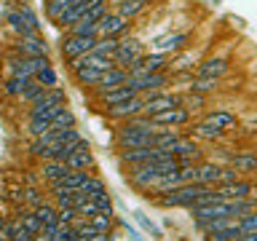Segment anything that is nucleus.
<instances>
[{
  "instance_id": "nucleus-48",
  "label": "nucleus",
  "mask_w": 257,
  "mask_h": 241,
  "mask_svg": "<svg viewBox=\"0 0 257 241\" xmlns=\"http://www.w3.org/2000/svg\"><path fill=\"white\" fill-rule=\"evenodd\" d=\"M241 238H244V241H257V230H252V233H244Z\"/></svg>"
},
{
  "instance_id": "nucleus-2",
  "label": "nucleus",
  "mask_w": 257,
  "mask_h": 241,
  "mask_svg": "<svg viewBox=\"0 0 257 241\" xmlns=\"http://www.w3.org/2000/svg\"><path fill=\"white\" fill-rule=\"evenodd\" d=\"M209 190V185H198V182H188V185H180V188H174V190H166V193H161V196L153 198V204L156 206H182V209H188L193 206L196 201L204 196V193Z\"/></svg>"
},
{
  "instance_id": "nucleus-31",
  "label": "nucleus",
  "mask_w": 257,
  "mask_h": 241,
  "mask_svg": "<svg viewBox=\"0 0 257 241\" xmlns=\"http://www.w3.org/2000/svg\"><path fill=\"white\" fill-rule=\"evenodd\" d=\"M180 107H185V110L193 115V112H198L201 107H206V96H204V94H193V91H182Z\"/></svg>"
},
{
  "instance_id": "nucleus-3",
  "label": "nucleus",
  "mask_w": 257,
  "mask_h": 241,
  "mask_svg": "<svg viewBox=\"0 0 257 241\" xmlns=\"http://www.w3.org/2000/svg\"><path fill=\"white\" fill-rule=\"evenodd\" d=\"M94 46H96V35H70V32H64L59 40V51L67 62H72L80 54L94 51Z\"/></svg>"
},
{
  "instance_id": "nucleus-30",
  "label": "nucleus",
  "mask_w": 257,
  "mask_h": 241,
  "mask_svg": "<svg viewBox=\"0 0 257 241\" xmlns=\"http://www.w3.org/2000/svg\"><path fill=\"white\" fill-rule=\"evenodd\" d=\"M32 83V78H6L3 80V94L11 96V99H19V94Z\"/></svg>"
},
{
  "instance_id": "nucleus-34",
  "label": "nucleus",
  "mask_w": 257,
  "mask_h": 241,
  "mask_svg": "<svg viewBox=\"0 0 257 241\" xmlns=\"http://www.w3.org/2000/svg\"><path fill=\"white\" fill-rule=\"evenodd\" d=\"M16 217H19V222H22L24 228H27V230L32 233V236L43 230V225H40V220L35 217V212H32V209H24V206H22V209H19V214H16Z\"/></svg>"
},
{
  "instance_id": "nucleus-12",
  "label": "nucleus",
  "mask_w": 257,
  "mask_h": 241,
  "mask_svg": "<svg viewBox=\"0 0 257 241\" xmlns=\"http://www.w3.org/2000/svg\"><path fill=\"white\" fill-rule=\"evenodd\" d=\"M11 51L19 54V56H48V43L40 38V32H35V35L16 38V43L11 46Z\"/></svg>"
},
{
  "instance_id": "nucleus-36",
  "label": "nucleus",
  "mask_w": 257,
  "mask_h": 241,
  "mask_svg": "<svg viewBox=\"0 0 257 241\" xmlns=\"http://www.w3.org/2000/svg\"><path fill=\"white\" fill-rule=\"evenodd\" d=\"M118 40H120V38H96L94 54H99V56H110V59H112V54H115V48H118Z\"/></svg>"
},
{
  "instance_id": "nucleus-45",
  "label": "nucleus",
  "mask_w": 257,
  "mask_h": 241,
  "mask_svg": "<svg viewBox=\"0 0 257 241\" xmlns=\"http://www.w3.org/2000/svg\"><path fill=\"white\" fill-rule=\"evenodd\" d=\"M96 206H99V212H112V198H110V193L104 190V193H99V196H94L91 198Z\"/></svg>"
},
{
  "instance_id": "nucleus-33",
  "label": "nucleus",
  "mask_w": 257,
  "mask_h": 241,
  "mask_svg": "<svg viewBox=\"0 0 257 241\" xmlns=\"http://www.w3.org/2000/svg\"><path fill=\"white\" fill-rule=\"evenodd\" d=\"M75 126V115H72V110H59L56 112V115L48 120V132H51V129H72Z\"/></svg>"
},
{
  "instance_id": "nucleus-27",
  "label": "nucleus",
  "mask_w": 257,
  "mask_h": 241,
  "mask_svg": "<svg viewBox=\"0 0 257 241\" xmlns=\"http://www.w3.org/2000/svg\"><path fill=\"white\" fill-rule=\"evenodd\" d=\"M241 236H244V230H241V225L236 220V222L225 225V228H220V230L206 233V241H238Z\"/></svg>"
},
{
  "instance_id": "nucleus-35",
  "label": "nucleus",
  "mask_w": 257,
  "mask_h": 241,
  "mask_svg": "<svg viewBox=\"0 0 257 241\" xmlns=\"http://www.w3.org/2000/svg\"><path fill=\"white\" fill-rule=\"evenodd\" d=\"M35 80H38V83H43L46 88H51V86H59V75H56L54 64H46V67H40V70L35 72Z\"/></svg>"
},
{
  "instance_id": "nucleus-32",
  "label": "nucleus",
  "mask_w": 257,
  "mask_h": 241,
  "mask_svg": "<svg viewBox=\"0 0 257 241\" xmlns=\"http://www.w3.org/2000/svg\"><path fill=\"white\" fill-rule=\"evenodd\" d=\"M43 91H46V86H43V83H38V80L32 78V83H30L27 88H24L22 94H19V102L30 107V104H35V102L40 99V96H43Z\"/></svg>"
},
{
  "instance_id": "nucleus-17",
  "label": "nucleus",
  "mask_w": 257,
  "mask_h": 241,
  "mask_svg": "<svg viewBox=\"0 0 257 241\" xmlns=\"http://www.w3.org/2000/svg\"><path fill=\"white\" fill-rule=\"evenodd\" d=\"M222 198H249L254 196V182L252 180H236V182H228V185H217Z\"/></svg>"
},
{
  "instance_id": "nucleus-39",
  "label": "nucleus",
  "mask_w": 257,
  "mask_h": 241,
  "mask_svg": "<svg viewBox=\"0 0 257 241\" xmlns=\"http://www.w3.org/2000/svg\"><path fill=\"white\" fill-rule=\"evenodd\" d=\"M134 217H137V222H140V225H142V228H145V230H148V233H150V236H153V238H156V241H164V230H161V228H158V225H156V222H153V220H148V217H145L142 212H137Z\"/></svg>"
},
{
  "instance_id": "nucleus-9",
  "label": "nucleus",
  "mask_w": 257,
  "mask_h": 241,
  "mask_svg": "<svg viewBox=\"0 0 257 241\" xmlns=\"http://www.w3.org/2000/svg\"><path fill=\"white\" fill-rule=\"evenodd\" d=\"M230 72V59L228 56H204L196 64V78H225Z\"/></svg>"
},
{
  "instance_id": "nucleus-10",
  "label": "nucleus",
  "mask_w": 257,
  "mask_h": 241,
  "mask_svg": "<svg viewBox=\"0 0 257 241\" xmlns=\"http://www.w3.org/2000/svg\"><path fill=\"white\" fill-rule=\"evenodd\" d=\"M193 40L190 32H169V35H161L153 40V51H161V54H180L188 48V43Z\"/></svg>"
},
{
  "instance_id": "nucleus-28",
  "label": "nucleus",
  "mask_w": 257,
  "mask_h": 241,
  "mask_svg": "<svg viewBox=\"0 0 257 241\" xmlns=\"http://www.w3.org/2000/svg\"><path fill=\"white\" fill-rule=\"evenodd\" d=\"M6 24H8V27H11V30L16 32V38H24V35H35V32L30 30V24L24 22V16H22L19 11H16V8H14V11H8V14H6Z\"/></svg>"
},
{
  "instance_id": "nucleus-49",
  "label": "nucleus",
  "mask_w": 257,
  "mask_h": 241,
  "mask_svg": "<svg viewBox=\"0 0 257 241\" xmlns=\"http://www.w3.org/2000/svg\"><path fill=\"white\" fill-rule=\"evenodd\" d=\"M128 236H132V241H142V236L137 230H132V228H128Z\"/></svg>"
},
{
  "instance_id": "nucleus-23",
  "label": "nucleus",
  "mask_w": 257,
  "mask_h": 241,
  "mask_svg": "<svg viewBox=\"0 0 257 241\" xmlns=\"http://www.w3.org/2000/svg\"><path fill=\"white\" fill-rule=\"evenodd\" d=\"M64 164H67V169H72V172H78V169H94L91 148H80V150H75L72 156L64 158Z\"/></svg>"
},
{
  "instance_id": "nucleus-51",
  "label": "nucleus",
  "mask_w": 257,
  "mask_h": 241,
  "mask_svg": "<svg viewBox=\"0 0 257 241\" xmlns=\"http://www.w3.org/2000/svg\"><path fill=\"white\" fill-rule=\"evenodd\" d=\"M0 48H3V43H0Z\"/></svg>"
},
{
  "instance_id": "nucleus-38",
  "label": "nucleus",
  "mask_w": 257,
  "mask_h": 241,
  "mask_svg": "<svg viewBox=\"0 0 257 241\" xmlns=\"http://www.w3.org/2000/svg\"><path fill=\"white\" fill-rule=\"evenodd\" d=\"M80 190L83 193H88V198H94V196H99V193H104L107 188H104V182H102V177H96V174H91L88 180L80 185Z\"/></svg>"
},
{
  "instance_id": "nucleus-25",
  "label": "nucleus",
  "mask_w": 257,
  "mask_h": 241,
  "mask_svg": "<svg viewBox=\"0 0 257 241\" xmlns=\"http://www.w3.org/2000/svg\"><path fill=\"white\" fill-rule=\"evenodd\" d=\"M75 3H80V0H46V19L51 24H56L62 19V14L70 11Z\"/></svg>"
},
{
  "instance_id": "nucleus-4",
  "label": "nucleus",
  "mask_w": 257,
  "mask_h": 241,
  "mask_svg": "<svg viewBox=\"0 0 257 241\" xmlns=\"http://www.w3.org/2000/svg\"><path fill=\"white\" fill-rule=\"evenodd\" d=\"M172 80V72H140V75H128V83L137 88V94H156L164 91V86H169Z\"/></svg>"
},
{
  "instance_id": "nucleus-29",
  "label": "nucleus",
  "mask_w": 257,
  "mask_h": 241,
  "mask_svg": "<svg viewBox=\"0 0 257 241\" xmlns=\"http://www.w3.org/2000/svg\"><path fill=\"white\" fill-rule=\"evenodd\" d=\"M148 6H150V0H123V3L115 6V11L123 14L126 19H137V16H140Z\"/></svg>"
},
{
  "instance_id": "nucleus-46",
  "label": "nucleus",
  "mask_w": 257,
  "mask_h": 241,
  "mask_svg": "<svg viewBox=\"0 0 257 241\" xmlns=\"http://www.w3.org/2000/svg\"><path fill=\"white\" fill-rule=\"evenodd\" d=\"M0 241H8V220L0 214Z\"/></svg>"
},
{
  "instance_id": "nucleus-13",
  "label": "nucleus",
  "mask_w": 257,
  "mask_h": 241,
  "mask_svg": "<svg viewBox=\"0 0 257 241\" xmlns=\"http://www.w3.org/2000/svg\"><path fill=\"white\" fill-rule=\"evenodd\" d=\"M150 120H153V126H158V132H161V129H177V126L190 124V112L185 107H169L164 112L150 115Z\"/></svg>"
},
{
  "instance_id": "nucleus-21",
  "label": "nucleus",
  "mask_w": 257,
  "mask_h": 241,
  "mask_svg": "<svg viewBox=\"0 0 257 241\" xmlns=\"http://www.w3.org/2000/svg\"><path fill=\"white\" fill-rule=\"evenodd\" d=\"M67 172H70V169H67L64 161H43V164H40V177H43L48 185L59 182Z\"/></svg>"
},
{
  "instance_id": "nucleus-14",
  "label": "nucleus",
  "mask_w": 257,
  "mask_h": 241,
  "mask_svg": "<svg viewBox=\"0 0 257 241\" xmlns=\"http://www.w3.org/2000/svg\"><path fill=\"white\" fill-rule=\"evenodd\" d=\"M220 172H222V164H217V161H198L196 169H193V182L217 188L220 185Z\"/></svg>"
},
{
  "instance_id": "nucleus-26",
  "label": "nucleus",
  "mask_w": 257,
  "mask_h": 241,
  "mask_svg": "<svg viewBox=\"0 0 257 241\" xmlns=\"http://www.w3.org/2000/svg\"><path fill=\"white\" fill-rule=\"evenodd\" d=\"M220 88V78H190V83L185 86V91H193V94H214Z\"/></svg>"
},
{
  "instance_id": "nucleus-19",
  "label": "nucleus",
  "mask_w": 257,
  "mask_h": 241,
  "mask_svg": "<svg viewBox=\"0 0 257 241\" xmlns=\"http://www.w3.org/2000/svg\"><path fill=\"white\" fill-rule=\"evenodd\" d=\"M190 137L193 140H201V142H220L225 134L220 129H214L209 120H196V124L190 126Z\"/></svg>"
},
{
  "instance_id": "nucleus-18",
  "label": "nucleus",
  "mask_w": 257,
  "mask_h": 241,
  "mask_svg": "<svg viewBox=\"0 0 257 241\" xmlns=\"http://www.w3.org/2000/svg\"><path fill=\"white\" fill-rule=\"evenodd\" d=\"M204 120H209L214 129H220L222 134H230V132L238 129V118L233 115V112H228V110H209L204 115Z\"/></svg>"
},
{
  "instance_id": "nucleus-47",
  "label": "nucleus",
  "mask_w": 257,
  "mask_h": 241,
  "mask_svg": "<svg viewBox=\"0 0 257 241\" xmlns=\"http://www.w3.org/2000/svg\"><path fill=\"white\" fill-rule=\"evenodd\" d=\"M35 241H51V233L40 230V233H35Z\"/></svg>"
},
{
  "instance_id": "nucleus-7",
  "label": "nucleus",
  "mask_w": 257,
  "mask_h": 241,
  "mask_svg": "<svg viewBox=\"0 0 257 241\" xmlns=\"http://www.w3.org/2000/svg\"><path fill=\"white\" fill-rule=\"evenodd\" d=\"M142 110H145V96L137 94V96H132V99H126L120 104L104 107V115H107L110 120H115V124H123V120H132L137 115H142Z\"/></svg>"
},
{
  "instance_id": "nucleus-43",
  "label": "nucleus",
  "mask_w": 257,
  "mask_h": 241,
  "mask_svg": "<svg viewBox=\"0 0 257 241\" xmlns=\"http://www.w3.org/2000/svg\"><path fill=\"white\" fill-rule=\"evenodd\" d=\"M43 201H46V196L38 188H27V190H24V204H27V209H35V206L43 204Z\"/></svg>"
},
{
  "instance_id": "nucleus-44",
  "label": "nucleus",
  "mask_w": 257,
  "mask_h": 241,
  "mask_svg": "<svg viewBox=\"0 0 257 241\" xmlns=\"http://www.w3.org/2000/svg\"><path fill=\"white\" fill-rule=\"evenodd\" d=\"M238 225H241V230H244V233H252V230H257V209H252L249 214L241 217Z\"/></svg>"
},
{
  "instance_id": "nucleus-15",
  "label": "nucleus",
  "mask_w": 257,
  "mask_h": 241,
  "mask_svg": "<svg viewBox=\"0 0 257 241\" xmlns=\"http://www.w3.org/2000/svg\"><path fill=\"white\" fill-rule=\"evenodd\" d=\"M132 96H137V88L126 80L123 86H118V88H112V91L99 94V96H96V104H99V107L104 110V107H112V104H120V102L132 99Z\"/></svg>"
},
{
  "instance_id": "nucleus-41",
  "label": "nucleus",
  "mask_w": 257,
  "mask_h": 241,
  "mask_svg": "<svg viewBox=\"0 0 257 241\" xmlns=\"http://www.w3.org/2000/svg\"><path fill=\"white\" fill-rule=\"evenodd\" d=\"M78 233H75V228H72V225H56L54 228V233H51V241H72L75 238Z\"/></svg>"
},
{
  "instance_id": "nucleus-16",
  "label": "nucleus",
  "mask_w": 257,
  "mask_h": 241,
  "mask_svg": "<svg viewBox=\"0 0 257 241\" xmlns=\"http://www.w3.org/2000/svg\"><path fill=\"white\" fill-rule=\"evenodd\" d=\"M126 80H128V70H123V67H110L107 72H102V80L94 86V91H96V96H99V94H104V91H112V88L123 86Z\"/></svg>"
},
{
  "instance_id": "nucleus-1",
  "label": "nucleus",
  "mask_w": 257,
  "mask_h": 241,
  "mask_svg": "<svg viewBox=\"0 0 257 241\" xmlns=\"http://www.w3.org/2000/svg\"><path fill=\"white\" fill-rule=\"evenodd\" d=\"M158 126H153L148 115H137L132 120H123L115 129V148L118 150H132V148H153L156 142Z\"/></svg>"
},
{
  "instance_id": "nucleus-37",
  "label": "nucleus",
  "mask_w": 257,
  "mask_h": 241,
  "mask_svg": "<svg viewBox=\"0 0 257 241\" xmlns=\"http://www.w3.org/2000/svg\"><path fill=\"white\" fill-rule=\"evenodd\" d=\"M91 225H94L99 233H110L112 225H115V217H112V212H99V214L91 217Z\"/></svg>"
},
{
  "instance_id": "nucleus-11",
  "label": "nucleus",
  "mask_w": 257,
  "mask_h": 241,
  "mask_svg": "<svg viewBox=\"0 0 257 241\" xmlns=\"http://www.w3.org/2000/svg\"><path fill=\"white\" fill-rule=\"evenodd\" d=\"M204 59V46L201 48H185L182 54L172 56V64H169V72L172 75H185V72H193V67Z\"/></svg>"
},
{
  "instance_id": "nucleus-5",
  "label": "nucleus",
  "mask_w": 257,
  "mask_h": 241,
  "mask_svg": "<svg viewBox=\"0 0 257 241\" xmlns=\"http://www.w3.org/2000/svg\"><path fill=\"white\" fill-rule=\"evenodd\" d=\"M145 54V43L140 38H134V35H123L118 40V48H115V54H112V62H115V67H128L132 62H137L140 56Z\"/></svg>"
},
{
  "instance_id": "nucleus-50",
  "label": "nucleus",
  "mask_w": 257,
  "mask_h": 241,
  "mask_svg": "<svg viewBox=\"0 0 257 241\" xmlns=\"http://www.w3.org/2000/svg\"><path fill=\"white\" fill-rule=\"evenodd\" d=\"M3 3H6V0H0V6H3Z\"/></svg>"
},
{
  "instance_id": "nucleus-22",
  "label": "nucleus",
  "mask_w": 257,
  "mask_h": 241,
  "mask_svg": "<svg viewBox=\"0 0 257 241\" xmlns=\"http://www.w3.org/2000/svg\"><path fill=\"white\" fill-rule=\"evenodd\" d=\"M32 212H35V217L40 220V225H43V230H46V233H54V228L59 225V222H56V206H54V204L43 201V204L35 206Z\"/></svg>"
},
{
  "instance_id": "nucleus-42",
  "label": "nucleus",
  "mask_w": 257,
  "mask_h": 241,
  "mask_svg": "<svg viewBox=\"0 0 257 241\" xmlns=\"http://www.w3.org/2000/svg\"><path fill=\"white\" fill-rule=\"evenodd\" d=\"M16 11H19V14L24 16V22L30 24V30H32V32H40V22H38V14L32 11V8H30L27 3H22L19 8H16Z\"/></svg>"
},
{
  "instance_id": "nucleus-40",
  "label": "nucleus",
  "mask_w": 257,
  "mask_h": 241,
  "mask_svg": "<svg viewBox=\"0 0 257 241\" xmlns=\"http://www.w3.org/2000/svg\"><path fill=\"white\" fill-rule=\"evenodd\" d=\"M48 132V120L46 118H27V134L32 140H38L40 134Z\"/></svg>"
},
{
  "instance_id": "nucleus-24",
  "label": "nucleus",
  "mask_w": 257,
  "mask_h": 241,
  "mask_svg": "<svg viewBox=\"0 0 257 241\" xmlns=\"http://www.w3.org/2000/svg\"><path fill=\"white\" fill-rule=\"evenodd\" d=\"M72 80H75V86H80V88H94V86L102 80V70H94V67H80V70L72 72Z\"/></svg>"
},
{
  "instance_id": "nucleus-6",
  "label": "nucleus",
  "mask_w": 257,
  "mask_h": 241,
  "mask_svg": "<svg viewBox=\"0 0 257 241\" xmlns=\"http://www.w3.org/2000/svg\"><path fill=\"white\" fill-rule=\"evenodd\" d=\"M128 30H132V19H126V16L118 14V11H107L99 19L96 38H123Z\"/></svg>"
},
{
  "instance_id": "nucleus-8",
  "label": "nucleus",
  "mask_w": 257,
  "mask_h": 241,
  "mask_svg": "<svg viewBox=\"0 0 257 241\" xmlns=\"http://www.w3.org/2000/svg\"><path fill=\"white\" fill-rule=\"evenodd\" d=\"M145 96V110L142 115H156V112H164L169 107H180V96L182 91H156V94H142Z\"/></svg>"
},
{
  "instance_id": "nucleus-20",
  "label": "nucleus",
  "mask_w": 257,
  "mask_h": 241,
  "mask_svg": "<svg viewBox=\"0 0 257 241\" xmlns=\"http://www.w3.org/2000/svg\"><path fill=\"white\" fill-rule=\"evenodd\" d=\"M228 166H233L238 174L257 172V156L254 153H233V156H228Z\"/></svg>"
}]
</instances>
